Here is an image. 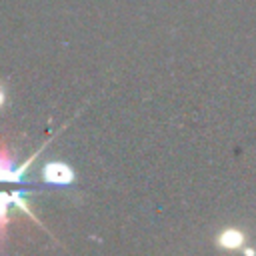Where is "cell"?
<instances>
[{"instance_id": "obj_1", "label": "cell", "mask_w": 256, "mask_h": 256, "mask_svg": "<svg viewBox=\"0 0 256 256\" xmlns=\"http://www.w3.org/2000/svg\"><path fill=\"white\" fill-rule=\"evenodd\" d=\"M42 178H44V182H48L52 186H68L76 180V174L64 162H48L42 168Z\"/></svg>"}, {"instance_id": "obj_2", "label": "cell", "mask_w": 256, "mask_h": 256, "mask_svg": "<svg viewBox=\"0 0 256 256\" xmlns=\"http://www.w3.org/2000/svg\"><path fill=\"white\" fill-rule=\"evenodd\" d=\"M218 246L224 250H240L244 246V232L238 228H224L218 234Z\"/></svg>"}, {"instance_id": "obj_3", "label": "cell", "mask_w": 256, "mask_h": 256, "mask_svg": "<svg viewBox=\"0 0 256 256\" xmlns=\"http://www.w3.org/2000/svg\"><path fill=\"white\" fill-rule=\"evenodd\" d=\"M4 100H6V98H4V92H2V90H0V106H2V104H4Z\"/></svg>"}]
</instances>
